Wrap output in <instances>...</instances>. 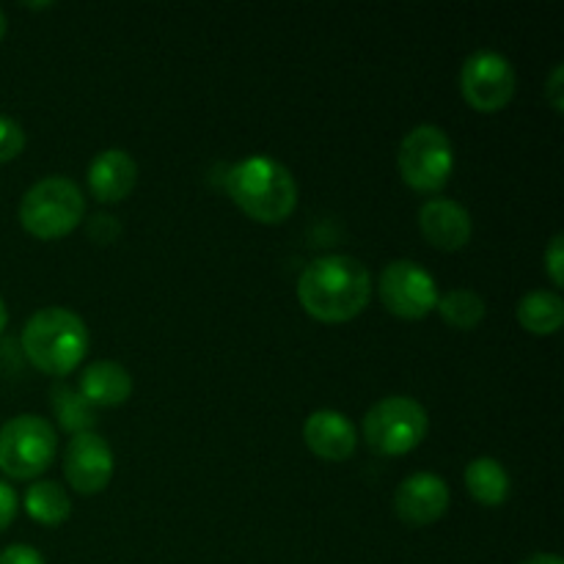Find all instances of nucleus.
<instances>
[{
  "instance_id": "5701e85b",
  "label": "nucleus",
  "mask_w": 564,
  "mask_h": 564,
  "mask_svg": "<svg viewBox=\"0 0 564 564\" xmlns=\"http://www.w3.org/2000/svg\"><path fill=\"white\" fill-rule=\"evenodd\" d=\"M119 231H121V226L113 215L99 213L88 220V237H91L94 242H99V246H110V242L119 237Z\"/></svg>"
},
{
  "instance_id": "423d86ee",
  "label": "nucleus",
  "mask_w": 564,
  "mask_h": 564,
  "mask_svg": "<svg viewBox=\"0 0 564 564\" xmlns=\"http://www.w3.org/2000/svg\"><path fill=\"white\" fill-rule=\"evenodd\" d=\"M55 452H58V435L47 419L22 413L0 427V471L6 477H42L55 460Z\"/></svg>"
},
{
  "instance_id": "39448f33",
  "label": "nucleus",
  "mask_w": 564,
  "mask_h": 564,
  "mask_svg": "<svg viewBox=\"0 0 564 564\" xmlns=\"http://www.w3.org/2000/svg\"><path fill=\"white\" fill-rule=\"evenodd\" d=\"M430 416L413 397H386L364 416V441L375 455L400 457L419 449L427 438Z\"/></svg>"
},
{
  "instance_id": "f257e3e1",
  "label": "nucleus",
  "mask_w": 564,
  "mask_h": 564,
  "mask_svg": "<svg viewBox=\"0 0 564 564\" xmlns=\"http://www.w3.org/2000/svg\"><path fill=\"white\" fill-rule=\"evenodd\" d=\"M369 297L372 275L361 259L347 253L312 259L297 279V301L319 323H350L367 308Z\"/></svg>"
},
{
  "instance_id": "0eeeda50",
  "label": "nucleus",
  "mask_w": 564,
  "mask_h": 564,
  "mask_svg": "<svg viewBox=\"0 0 564 564\" xmlns=\"http://www.w3.org/2000/svg\"><path fill=\"white\" fill-rule=\"evenodd\" d=\"M397 163L408 187L419 193H435L449 182L455 171V147L441 127L419 124L402 138Z\"/></svg>"
},
{
  "instance_id": "aec40b11",
  "label": "nucleus",
  "mask_w": 564,
  "mask_h": 564,
  "mask_svg": "<svg viewBox=\"0 0 564 564\" xmlns=\"http://www.w3.org/2000/svg\"><path fill=\"white\" fill-rule=\"evenodd\" d=\"M438 314L446 325L457 330H474L485 319V301L474 290H452L438 295Z\"/></svg>"
},
{
  "instance_id": "ddd939ff",
  "label": "nucleus",
  "mask_w": 564,
  "mask_h": 564,
  "mask_svg": "<svg viewBox=\"0 0 564 564\" xmlns=\"http://www.w3.org/2000/svg\"><path fill=\"white\" fill-rule=\"evenodd\" d=\"M303 441L319 460L341 463L352 457L358 446V433L350 419L339 411H314L303 424Z\"/></svg>"
},
{
  "instance_id": "412c9836",
  "label": "nucleus",
  "mask_w": 564,
  "mask_h": 564,
  "mask_svg": "<svg viewBox=\"0 0 564 564\" xmlns=\"http://www.w3.org/2000/svg\"><path fill=\"white\" fill-rule=\"evenodd\" d=\"M25 149V130L9 116H0V163L20 158Z\"/></svg>"
},
{
  "instance_id": "2eb2a0df",
  "label": "nucleus",
  "mask_w": 564,
  "mask_h": 564,
  "mask_svg": "<svg viewBox=\"0 0 564 564\" xmlns=\"http://www.w3.org/2000/svg\"><path fill=\"white\" fill-rule=\"evenodd\" d=\"M77 391H80L94 408H116L124 405V402L130 400L132 378L121 364L94 361L83 369Z\"/></svg>"
},
{
  "instance_id": "a211bd4d",
  "label": "nucleus",
  "mask_w": 564,
  "mask_h": 564,
  "mask_svg": "<svg viewBox=\"0 0 564 564\" xmlns=\"http://www.w3.org/2000/svg\"><path fill=\"white\" fill-rule=\"evenodd\" d=\"M50 405H53L55 419H58L61 430L72 435L80 433H94V424H97V408L75 389V386L55 383L50 389Z\"/></svg>"
},
{
  "instance_id": "6e6552de",
  "label": "nucleus",
  "mask_w": 564,
  "mask_h": 564,
  "mask_svg": "<svg viewBox=\"0 0 564 564\" xmlns=\"http://www.w3.org/2000/svg\"><path fill=\"white\" fill-rule=\"evenodd\" d=\"M518 88L516 66L496 50H477L460 69V91L479 113H499L512 102Z\"/></svg>"
},
{
  "instance_id": "a878e982",
  "label": "nucleus",
  "mask_w": 564,
  "mask_h": 564,
  "mask_svg": "<svg viewBox=\"0 0 564 564\" xmlns=\"http://www.w3.org/2000/svg\"><path fill=\"white\" fill-rule=\"evenodd\" d=\"M562 77H564V66L556 64L554 72H551L549 77V88H545V99L551 102V108L556 110V113H562L564 110V88H562Z\"/></svg>"
},
{
  "instance_id": "cd10ccee",
  "label": "nucleus",
  "mask_w": 564,
  "mask_h": 564,
  "mask_svg": "<svg viewBox=\"0 0 564 564\" xmlns=\"http://www.w3.org/2000/svg\"><path fill=\"white\" fill-rule=\"evenodd\" d=\"M6 323H9V312H6V303L3 297H0V334L6 330Z\"/></svg>"
},
{
  "instance_id": "f8f14e48",
  "label": "nucleus",
  "mask_w": 564,
  "mask_h": 564,
  "mask_svg": "<svg viewBox=\"0 0 564 564\" xmlns=\"http://www.w3.org/2000/svg\"><path fill=\"white\" fill-rule=\"evenodd\" d=\"M419 226L430 246L441 251H460L471 240V213L452 198H430L419 209Z\"/></svg>"
},
{
  "instance_id": "1a4fd4ad",
  "label": "nucleus",
  "mask_w": 564,
  "mask_h": 564,
  "mask_svg": "<svg viewBox=\"0 0 564 564\" xmlns=\"http://www.w3.org/2000/svg\"><path fill=\"white\" fill-rule=\"evenodd\" d=\"M378 295L383 306L400 319H424L438 306V284L433 273L411 259L386 264L378 281Z\"/></svg>"
},
{
  "instance_id": "bb28decb",
  "label": "nucleus",
  "mask_w": 564,
  "mask_h": 564,
  "mask_svg": "<svg viewBox=\"0 0 564 564\" xmlns=\"http://www.w3.org/2000/svg\"><path fill=\"white\" fill-rule=\"evenodd\" d=\"M521 564H564V562H562V556H556V554H534V556H529V560H523Z\"/></svg>"
},
{
  "instance_id": "b1692460",
  "label": "nucleus",
  "mask_w": 564,
  "mask_h": 564,
  "mask_svg": "<svg viewBox=\"0 0 564 564\" xmlns=\"http://www.w3.org/2000/svg\"><path fill=\"white\" fill-rule=\"evenodd\" d=\"M0 564H47L44 556L39 554L31 545H9L6 551H0Z\"/></svg>"
},
{
  "instance_id": "6ab92c4d",
  "label": "nucleus",
  "mask_w": 564,
  "mask_h": 564,
  "mask_svg": "<svg viewBox=\"0 0 564 564\" xmlns=\"http://www.w3.org/2000/svg\"><path fill=\"white\" fill-rule=\"evenodd\" d=\"M25 512L42 527H61L72 516V499L58 482H36L25 494Z\"/></svg>"
},
{
  "instance_id": "9b49d317",
  "label": "nucleus",
  "mask_w": 564,
  "mask_h": 564,
  "mask_svg": "<svg viewBox=\"0 0 564 564\" xmlns=\"http://www.w3.org/2000/svg\"><path fill=\"white\" fill-rule=\"evenodd\" d=\"M394 510L408 527H430L449 510V485L430 471H416L400 482L394 494Z\"/></svg>"
},
{
  "instance_id": "4468645a",
  "label": "nucleus",
  "mask_w": 564,
  "mask_h": 564,
  "mask_svg": "<svg viewBox=\"0 0 564 564\" xmlns=\"http://www.w3.org/2000/svg\"><path fill=\"white\" fill-rule=\"evenodd\" d=\"M138 182V163L124 149H105L88 165V191L97 202L119 204Z\"/></svg>"
},
{
  "instance_id": "393cba45",
  "label": "nucleus",
  "mask_w": 564,
  "mask_h": 564,
  "mask_svg": "<svg viewBox=\"0 0 564 564\" xmlns=\"http://www.w3.org/2000/svg\"><path fill=\"white\" fill-rule=\"evenodd\" d=\"M17 518V490L6 479H0V532L11 527Z\"/></svg>"
},
{
  "instance_id": "f03ea898",
  "label": "nucleus",
  "mask_w": 564,
  "mask_h": 564,
  "mask_svg": "<svg viewBox=\"0 0 564 564\" xmlns=\"http://www.w3.org/2000/svg\"><path fill=\"white\" fill-rule=\"evenodd\" d=\"M231 202L259 224H284L297 207V182L292 171L268 154H251L226 174Z\"/></svg>"
},
{
  "instance_id": "20e7f679",
  "label": "nucleus",
  "mask_w": 564,
  "mask_h": 564,
  "mask_svg": "<svg viewBox=\"0 0 564 564\" xmlns=\"http://www.w3.org/2000/svg\"><path fill=\"white\" fill-rule=\"evenodd\" d=\"M86 215L80 187L66 176H44L28 187L20 202V224L36 240H58L72 235Z\"/></svg>"
},
{
  "instance_id": "c85d7f7f",
  "label": "nucleus",
  "mask_w": 564,
  "mask_h": 564,
  "mask_svg": "<svg viewBox=\"0 0 564 564\" xmlns=\"http://www.w3.org/2000/svg\"><path fill=\"white\" fill-rule=\"evenodd\" d=\"M6 28H9V22H6V14H3V11H0V39L6 36Z\"/></svg>"
},
{
  "instance_id": "9d476101",
  "label": "nucleus",
  "mask_w": 564,
  "mask_h": 564,
  "mask_svg": "<svg viewBox=\"0 0 564 564\" xmlns=\"http://www.w3.org/2000/svg\"><path fill=\"white\" fill-rule=\"evenodd\" d=\"M64 477L80 496L102 494L113 477V452L97 433L72 435L64 452Z\"/></svg>"
},
{
  "instance_id": "7ed1b4c3",
  "label": "nucleus",
  "mask_w": 564,
  "mask_h": 564,
  "mask_svg": "<svg viewBox=\"0 0 564 564\" xmlns=\"http://www.w3.org/2000/svg\"><path fill=\"white\" fill-rule=\"evenodd\" d=\"M22 352L44 375L64 378L80 367L88 350V328L72 308L47 306L22 328Z\"/></svg>"
},
{
  "instance_id": "4be33fe9",
  "label": "nucleus",
  "mask_w": 564,
  "mask_h": 564,
  "mask_svg": "<svg viewBox=\"0 0 564 564\" xmlns=\"http://www.w3.org/2000/svg\"><path fill=\"white\" fill-rule=\"evenodd\" d=\"M543 259H545V273H549L551 284L560 290V286L564 284V237L562 235L551 237V242H549V248H545Z\"/></svg>"
},
{
  "instance_id": "dca6fc26",
  "label": "nucleus",
  "mask_w": 564,
  "mask_h": 564,
  "mask_svg": "<svg viewBox=\"0 0 564 564\" xmlns=\"http://www.w3.org/2000/svg\"><path fill=\"white\" fill-rule=\"evenodd\" d=\"M518 323L532 336H554L564 323V301L560 292L532 290L518 301Z\"/></svg>"
},
{
  "instance_id": "f3484780",
  "label": "nucleus",
  "mask_w": 564,
  "mask_h": 564,
  "mask_svg": "<svg viewBox=\"0 0 564 564\" xmlns=\"http://www.w3.org/2000/svg\"><path fill=\"white\" fill-rule=\"evenodd\" d=\"M510 474L496 457H477L466 468V488L482 507H501L510 499Z\"/></svg>"
}]
</instances>
